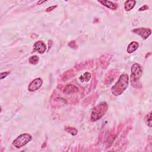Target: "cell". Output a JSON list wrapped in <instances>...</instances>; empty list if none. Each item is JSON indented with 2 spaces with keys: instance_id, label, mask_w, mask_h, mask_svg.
Here are the masks:
<instances>
[{
  "instance_id": "6da1fadb",
  "label": "cell",
  "mask_w": 152,
  "mask_h": 152,
  "mask_svg": "<svg viewBox=\"0 0 152 152\" xmlns=\"http://www.w3.org/2000/svg\"><path fill=\"white\" fill-rule=\"evenodd\" d=\"M129 77L126 74H122L118 81L112 88V93L115 96H119L124 93L128 86Z\"/></svg>"
},
{
  "instance_id": "7a4b0ae2",
  "label": "cell",
  "mask_w": 152,
  "mask_h": 152,
  "mask_svg": "<svg viewBox=\"0 0 152 152\" xmlns=\"http://www.w3.org/2000/svg\"><path fill=\"white\" fill-rule=\"evenodd\" d=\"M108 110V105L106 102H102L96 106L92 111L91 121H96L100 119L106 114Z\"/></svg>"
},
{
  "instance_id": "3957f363",
  "label": "cell",
  "mask_w": 152,
  "mask_h": 152,
  "mask_svg": "<svg viewBox=\"0 0 152 152\" xmlns=\"http://www.w3.org/2000/svg\"><path fill=\"white\" fill-rule=\"evenodd\" d=\"M142 74L143 70L140 65L134 64L131 69V81L133 86H138V82Z\"/></svg>"
},
{
  "instance_id": "277c9868",
  "label": "cell",
  "mask_w": 152,
  "mask_h": 152,
  "mask_svg": "<svg viewBox=\"0 0 152 152\" xmlns=\"http://www.w3.org/2000/svg\"><path fill=\"white\" fill-rule=\"evenodd\" d=\"M32 139V137L29 134H23L20 135L19 137L13 141V146L17 148H21L25 146L29 142H30Z\"/></svg>"
},
{
  "instance_id": "5b68a950",
  "label": "cell",
  "mask_w": 152,
  "mask_h": 152,
  "mask_svg": "<svg viewBox=\"0 0 152 152\" xmlns=\"http://www.w3.org/2000/svg\"><path fill=\"white\" fill-rule=\"evenodd\" d=\"M133 32L140 35L143 39H146L151 35V31L150 29L148 28H137L133 30Z\"/></svg>"
},
{
  "instance_id": "8992f818",
  "label": "cell",
  "mask_w": 152,
  "mask_h": 152,
  "mask_svg": "<svg viewBox=\"0 0 152 152\" xmlns=\"http://www.w3.org/2000/svg\"><path fill=\"white\" fill-rule=\"evenodd\" d=\"M43 84L42 80L40 78H37L32 81L28 87V90L31 92H33L40 89Z\"/></svg>"
},
{
  "instance_id": "52a82bcc",
  "label": "cell",
  "mask_w": 152,
  "mask_h": 152,
  "mask_svg": "<svg viewBox=\"0 0 152 152\" xmlns=\"http://www.w3.org/2000/svg\"><path fill=\"white\" fill-rule=\"evenodd\" d=\"M34 51H37L39 54H43L46 50V46L44 43V42L39 40L36 42L33 45Z\"/></svg>"
},
{
  "instance_id": "ba28073f",
  "label": "cell",
  "mask_w": 152,
  "mask_h": 152,
  "mask_svg": "<svg viewBox=\"0 0 152 152\" xmlns=\"http://www.w3.org/2000/svg\"><path fill=\"white\" fill-rule=\"evenodd\" d=\"M99 2L102 4L103 5L106 7L107 8L110 9L112 10H116L118 8V5L115 3H114L111 1H106V0H104V1H99Z\"/></svg>"
},
{
  "instance_id": "9c48e42d",
  "label": "cell",
  "mask_w": 152,
  "mask_h": 152,
  "mask_svg": "<svg viewBox=\"0 0 152 152\" xmlns=\"http://www.w3.org/2000/svg\"><path fill=\"white\" fill-rule=\"evenodd\" d=\"M78 91V89L77 87H76L74 85L69 84L67 85L64 88L63 90V92L66 94H72L76 92H77Z\"/></svg>"
},
{
  "instance_id": "30bf717a",
  "label": "cell",
  "mask_w": 152,
  "mask_h": 152,
  "mask_svg": "<svg viewBox=\"0 0 152 152\" xmlns=\"http://www.w3.org/2000/svg\"><path fill=\"white\" fill-rule=\"evenodd\" d=\"M139 43L137 42H135V41H133V42H131V43H129V44L128 45V48H127V52L129 54H131V53H133L134 52H135V50L138 49L139 48Z\"/></svg>"
},
{
  "instance_id": "8fae6325",
  "label": "cell",
  "mask_w": 152,
  "mask_h": 152,
  "mask_svg": "<svg viewBox=\"0 0 152 152\" xmlns=\"http://www.w3.org/2000/svg\"><path fill=\"white\" fill-rule=\"evenodd\" d=\"M135 3L136 1H134V0H128L124 3V9L126 11H130L134 8Z\"/></svg>"
},
{
  "instance_id": "7c38bea8",
  "label": "cell",
  "mask_w": 152,
  "mask_h": 152,
  "mask_svg": "<svg viewBox=\"0 0 152 152\" xmlns=\"http://www.w3.org/2000/svg\"><path fill=\"white\" fill-rule=\"evenodd\" d=\"M90 77H91V74L89 73H88V72H87V73H84L81 77H80V81L82 82H87L89 81Z\"/></svg>"
},
{
  "instance_id": "4fadbf2b",
  "label": "cell",
  "mask_w": 152,
  "mask_h": 152,
  "mask_svg": "<svg viewBox=\"0 0 152 152\" xmlns=\"http://www.w3.org/2000/svg\"><path fill=\"white\" fill-rule=\"evenodd\" d=\"M144 121H145L146 123L147 124V125L149 127H151V112H150L147 115H146V117L144 118Z\"/></svg>"
},
{
  "instance_id": "5bb4252c",
  "label": "cell",
  "mask_w": 152,
  "mask_h": 152,
  "mask_svg": "<svg viewBox=\"0 0 152 152\" xmlns=\"http://www.w3.org/2000/svg\"><path fill=\"white\" fill-rule=\"evenodd\" d=\"M39 57L37 55H33V56H32L30 57L29 58V62L31 64H33V65H35V64H37L39 62Z\"/></svg>"
},
{
  "instance_id": "9a60e30c",
  "label": "cell",
  "mask_w": 152,
  "mask_h": 152,
  "mask_svg": "<svg viewBox=\"0 0 152 152\" xmlns=\"http://www.w3.org/2000/svg\"><path fill=\"white\" fill-rule=\"evenodd\" d=\"M65 130H66L67 132L69 133L70 134L73 135H76L77 133V130L75 128L68 127H66V128H65Z\"/></svg>"
},
{
  "instance_id": "2e32d148",
  "label": "cell",
  "mask_w": 152,
  "mask_h": 152,
  "mask_svg": "<svg viewBox=\"0 0 152 152\" xmlns=\"http://www.w3.org/2000/svg\"><path fill=\"white\" fill-rule=\"evenodd\" d=\"M10 74V72H3V73H1V75H0V78L1 80H3V78H5L7 76Z\"/></svg>"
},
{
  "instance_id": "e0dca14e",
  "label": "cell",
  "mask_w": 152,
  "mask_h": 152,
  "mask_svg": "<svg viewBox=\"0 0 152 152\" xmlns=\"http://www.w3.org/2000/svg\"><path fill=\"white\" fill-rule=\"evenodd\" d=\"M57 7V5H54V6H51V7H48V8H47L45 10L46 12H50L52 11L53 10H54L55 8H56Z\"/></svg>"
},
{
  "instance_id": "ac0fdd59",
  "label": "cell",
  "mask_w": 152,
  "mask_h": 152,
  "mask_svg": "<svg viewBox=\"0 0 152 152\" xmlns=\"http://www.w3.org/2000/svg\"><path fill=\"white\" fill-rule=\"evenodd\" d=\"M68 46H70L71 48H76V43L75 42V41H72L68 43Z\"/></svg>"
},
{
  "instance_id": "d6986e66",
  "label": "cell",
  "mask_w": 152,
  "mask_h": 152,
  "mask_svg": "<svg viewBox=\"0 0 152 152\" xmlns=\"http://www.w3.org/2000/svg\"><path fill=\"white\" fill-rule=\"evenodd\" d=\"M149 9V7L147 5H144L143 7H141V8L139 9V11H144V10H146Z\"/></svg>"
},
{
  "instance_id": "ffe728a7",
  "label": "cell",
  "mask_w": 152,
  "mask_h": 152,
  "mask_svg": "<svg viewBox=\"0 0 152 152\" xmlns=\"http://www.w3.org/2000/svg\"><path fill=\"white\" fill-rule=\"evenodd\" d=\"M45 2H46V1H39V2H38V4H39V5H40V4H42V3H45Z\"/></svg>"
}]
</instances>
